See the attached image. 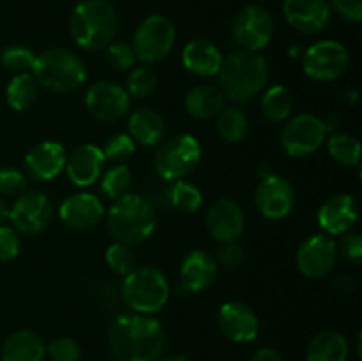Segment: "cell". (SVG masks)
I'll list each match as a JSON object with an SVG mask.
<instances>
[{"mask_svg": "<svg viewBox=\"0 0 362 361\" xmlns=\"http://www.w3.org/2000/svg\"><path fill=\"white\" fill-rule=\"evenodd\" d=\"M32 76L52 92H73L87 80V69L76 53L55 46L35 57Z\"/></svg>", "mask_w": 362, "mask_h": 361, "instance_id": "5b68a950", "label": "cell"}, {"mask_svg": "<svg viewBox=\"0 0 362 361\" xmlns=\"http://www.w3.org/2000/svg\"><path fill=\"white\" fill-rule=\"evenodd\" d=\"M336 13L345 20L359 23L362 20V0H331Z\"/></svg>", "mask_w": 362, "mask_h": 361, "instance_id": "f6af8a7d", "label": "cell"}, {"mask_svg": "<svg viewBox=\"0 0 362 361\" xmlns=\"http://www.w3.org/2000/svg\"><path fill=\"white\" fill-rule=\"evenodd\" d=\"M46 354L52 361H80L81 349L76 340L69 336H59L52 343H48Z\"/></svg>", "mask_w": 362, "mask_h": 361, "instance_id": "ab89813d", "label": "cell"}, {"mask_svg": "<svg viewBox=\"0 0 362 361\" xmlns=\"http://www.w3.org/2000/svg\"><path fill=\"white\" fill-rule=\"evenodd\" d=\"M105 260L113 271L122 276L129 275L136 268V257H134L131 246L129 244L119 243V241H115V243L106 248Z\"/></svg>", "mask_w": 362, "mask_h": 361, "instance_id": "8d00e7d4", "label": "cell"}, {"mask_svg": "<svg viewBox=\"0 0 362 361\" xmlns=\"http://www.w3.org/2000/svg\"><path fill=\"white\" fill-rule=\"evenodd\" d=\"M129 137L145 147H154L165 140L166 126L156 110L136 108L129 117Z\"/></svg>", "mask_w": 362, "mask_h": 361, "instance_id": "d4e9b609", "label": "cell"}, {"mask_svg": "<svg viewBox=\"0 0 362 361\" xmlns=\"http://www.w3.org/2000/svg\"><path fill=\"white\" fill-rule=\"evenodd\" d=\"M20 253V237L13 227L0 225V262H9Z\"/></svg>", "mask_w": 362, "mask_h": 361, "instance_id": "7bdbcfd3", "label": "cell"}, {"mask_svg": "<svg viewBox=\"0 0 362 361\" xmlns=\"http://www.w3.org/2000/svg\"><path fill=\"white\" fill-rule=\"evenodd\" d=\"M52 202L41 191H28L20 195L11 205L9 222L16 230L27 236L42 232L52 223Z\"/></svg>", "mask_w": 362, "mask_h": 361, "instance_id": "5bb4252c", "label": "cell"}, {"mask_svg": "<svg viewBox=\"0 0 362 361\" xmlns=\"http://www.w3.org/2000/svg\"><path fill=\"white\" fill-rule=\"evenodd\" d=\"M105 159L113 163L124 161L134 154V140L127 133L113 134L106 140L105 147H101Z\"/></svg>", "mask_w": 362, "mask_h": 361, "instance_id": "f35d334b", "label": "cell"}, {"mask_svg": "<svg viewBox=\"0 0 362 361\" xmlns=\"http://www.w3.org/2000/svg\"><path fill=\"white\" fill-rule=\"evenodd\" d=\"M285 122L281 131V147L292 158H306L313 154L327 138L325 122L313 113H299Z\"/></svg>", "mask_w": 362, "mask_h": 361, "instance_id": "9c48e42d", "label": "cell"}, {"mask_svg": "<svg viewBox=\"0 0 362 361\" xmlns=\"http://www.w3.org/2000/svg\"><path fill=\"white\" fill-rule=\"evenodd\" d=\"M349 342L338 331H322L311 338L306 349V361H346Z\"/></svg>", "mask_w": 362, "mask_h": 361, "instance_id": "83f0119b", "label": "cell"}, {"mask_svg": "<svg viewBox=\"0 0 362 361\" xmlns=\"http://www.w3.org/2000/svg\"><path fill=\"white\" fill-rule=\"evenodd\" d=\"M219 329L223 335L235 343H250L260 333V321L250 304L243 301H226L219 308Z\"/></svg>", "mask_w": 362, "mask_h": 361, "instance_id": "2e32d148", "label": "cell"}, {"mask_svg": "<svg viewBox=\"0 0 362 361\" xmlns=\"http://www.w3.org/2000/svg\"><path fill=\"white\" fill-rule=\"evenodd\" d=\"M35 57L37 55L30 48H25V46H9L0 55V62L11 73L25 74L32 73Z\"/></svg>", "mask_w": 362, "mask_h": 361, "instance_id": "d590c367", "label": "cell"}, {"mask_svg": "<svg viewBox=\"0 0 362 361\" xmlns=\"http://www.w3.org/2000/svg\"><path fill=\"white\" fill-rule=\"evenodd\" d=\"M119 28L115 7L108 0H81L69 18L74 42L88 52L105 50Z\"/></svg>", "mask_w": 362, "mask_h": 361, "instance_id": "277c9868", "label": "cell"}, {"mask_svg": "<svg viewBox=\"0 0 362 361\" xmlns=\"http://www.w3.org/2000/svg\"><path fill=\"white\" fill-rule=\"evenodd\" d=\"M39 85L30 73L14 74L6 88V101L14 112H25L37 101Z\"/></svg>", "mask_w": 362, "mask_h": 361, "instance_id": "f546056e", "label": "cell"}, {"mask_svg": "<svg viewBox=\"0 0 362 361\" xmlns=\"http://www.w3.org/2000/svg\"><path fill=\"white\" fill-rule=\"evenodd\" d=\"M255 205L267 219H281L292 212L296 205V190L292 183L281 176L262 177L255 191Z\"/></svg>", "mask_w": 362, "mask_h": 361, "instance_id": "9a60e30c", "label": "cell"}, {"mask_svg": "<svg viewBox=\"0 0 362 361\" xmlns=\"http://www.w3.org/2000/svg\"><path fill=\"white\" fill-rule=\"evenodd\" d=\"M85 106L99 122H117L129 112L131 98L122 85L99 80L88 87L85 94Z\"/></svg>", "mask_w": 362, "mask_h": 361, "instance_id": "7c38bea8", "label": "cell"}, {"mask_svg": "<svg viewBox=\"0 0 362 361\" xmlns=\"http://www.w3.org/2000/svg\"><path fill=\"white\" fill-rule=\"evenodd\" d=\"M175 45V27L163 14H151L138 25L133 38L136 60L154 64L170 55Z\"/></svg>", "mask_w": 362, "mask_h": 361, "instance_id": "ba28073f", "label": "cell"}, {"mask_svg": "<svg viewBox=\"0 0 362 361\" xmlns=\"http://www.w3.org/2000/svg\"><path fill=\"white\" fill-rule=\"evenodd\" d=\"M66 149L59 142L46 140L34 145L25 156V170L32 179L52 180L64 172Z\"/></svg>", "mask_w": 362, "mask_h": 361, "instance_id": "44dd1931", "label": "cell"}, {"mask_svg": "<svg viewBox=\"0 0 362 361\" xmlns=\"http://www.w3.org/2000/svg\"><path fill=\"white\" fill-rule=\"evenodd\" d=\"M27 190V177L23 172L13 166H2L0 168V193L9 195H20Z\"/></svg>", "mask_w": 362, "mask_h": 361, "instance_id": "60d3db41", "label": "cell"}, {"mask_svg": "<svg viewBox=\"0 0 362 361\" xmlns=\"http://www.w3.org/2000/svg\"><path fill=\"white\" fill-rule=\"evenodd\" d=\"M331 287L339 296H346V294H352L354 289H356V280L350 275H338L332 278Z\"/></svg>", "mask_w": 362, "mask_h": 361, "instance_id": "bcb514c9", "label": "cell"}, {"mask_svg": "<svg viewBox=\"0 0 362 361\" xmlns=\"http://www.w3.org/2000/svg\"><path fill=\"white\" fill-rule=\"evenodd\" d=\"M106 62L117 71H127L133 69L134 64H136V55H134L133 46L127 45V42L117 41V42H110L106 46Z\"/></svg>", "mask_w": 362, "mask_h": 361, "instance_id": "74e56055", "label": "cell"}, {"mask_svg": "<svg viewBox=\"0 0 362 361\" xmlns=\"http://www.w3.org/2000/svg\"><path fill=\"white\" fill-rule=\"evenodd\" d=\"M168 200L173 209L182 212H194L204 204V195L194 184L186 180H173L168 191Z\"/></svg>", "mask_w": 362, "mask_h": 361, "instance_id": "d6a6232c", "label": "cell"}, {"mask_svg": "<svg viewBox=\"0 0 362 361\" xmlns=\"http://www.w3.org/2000/svg\"><path fill=\"white\" fill-rule=\"evenodd\" d=\"M221 62L223 55L219 48L207 39H193L182 50V66L194 76H216Z\"/></svg>", "mask_w": 362, "mask_h": 361, "instance_id": "cb8c5ba5", "label": "cell"}, {"mask_svg": "<svg viewBox=\"0 0 362 361\" xmlns=\"http://www.w3.org/2000/svg\"><path fill=\"white\" fill-rule=\"evenodd\" d=\"M106 216L112 237L124 244H140L154 234L156 211L152 202L140 193H126L117 198Z\"/></svg>", "mask_w": 362, "mask_h": 361, "instance_id": "3957f363", "label": "cell"}, {"mask_svg": "<svg viewBox=\"0 0 362 361\" xmlns=\"http://www.w3.org/2000/svg\"><path fill=\"white\" fill-rule=\"evenodd\" d=\"M218 262L204 250H193L180 265V287L186 292H202L214 283L218 276Z\"/></svg>", "mask_w": 362, "mask_h": 361, "instance_id": "603a6c76", "label": "cell"}, {"mask_svg": "<svg viewBox=\"0 0 362 361\" xmlns=\"http://www.w3.org/2000/svg\"><path fill=\"white\" fill-rule=\"evenodd\" d=\"M202 161V145L197 137L180 133L163 140L154 158L156 172L165 180H180L197 170Z\"/></svg>", "mask_w": 362, "mask_h": 361, "instance_id": "52a82bcc", "label": "cell"}, {"mask_svg": "<svg viewBox=\"0 0 362 361\" xmlns=\"http://www.w3.org/2000/svg\"><path fill=\"white\" fill-rule=\"evenodd\" d=\"M244 250L237 243H226L218 250V265H223L226 269H235L243 264Z\"/></svg>", "mask_w": 362, "mask_h": 361, "instance_id": "ee69618b", "label": "cell"}, {"mask_svg": "<svg viewBox=\"0 0 362 361\" xmlns=\"http://www.w3.org/2000/svg\"><path fill=\"white\" fill-rule=\"evenodd\" d=\"M216 131L228 144H239L250 131V119L244 110L237 106H225L216 117Z\"/></svg>", "mask_w": 362, "mask_h": 361, "instance_id": "4dcf8cb0", "label": "cell"}, {"mask_svg": "<svg viewBox=\"0 0 362 361\" xmlns=\"http://www.w3.org/2000/svg\"><path fill=\"white\" fill-rule=\"evenodd\" d=\"M317 219L325 236H343L359 219L357 200L349 193L332 195L318 209Z\"/></svg>", "mask_w": 362, "mask_h": 361, "instance_id": "ac0fdd59", "label": "cell"}, {"mask_svg": "<svg viewBox=\"0 0 362 361\" xmlns=\"http://www.w3.org/2000/svg\"><path fill=\"white\" fill-rule=\"evenodd\" d=\"M46 345L37 333L30 329H20L4 342L0 357L2 361H42Z\"/></svg>", "mask_w": 362, "mask_h": 361, "instance_id": "484cf974", "label": "cell"}, {"mask_svg": "<svg viewBox=\"0 0 362 361\" xmlns=\"http://www.w3.org/2000/svg\"><path fill=\"white\" fill-rule=\"evenodd\" d=\"M106 211L94 193H74L60 204L59 216L74 230H88L103 222Z\"/></svg>", "mask_w": 362, "mask_h": 361, "instance_id": "ffe728a7", "label": "cell"}, {"mask_svg": "<svg viewBox=\"0 0 362 361\" xmlns=\"http://www.w3.org/2000/svg\"><path fill=\"white\" fill-rule=\"evenodd\" d=\"M283 14L296 30L318 34L331 21V6L327 0H283Z\"/></svg>", "mask_w": 362, "mask_h": 361, "instance_id": "d6986e66", "label": "cell"}, {"mask_svg": "<svg viewBox=\"0 0 362 361\" xmlns=\"http://www.w3.org/2000/svg\"><path fill=\"white\" fill-rule=\"evenodd\" d=\"M156 87H158V76H156V73L151 67L138 66L131 69L126 87V92L129 94V98H147V96H151L156 91Z\"/></svg>", "mask_w": 362, "mask_h": 361, "instance_id": "e575fe53", "label": "cell"}, {"mask_svg": "<svg viewBox=\"0 0 362 361\" xmlns=\"http://www.w3.org/2000/svg\"><path fill=\"white\" fill-rule=\"evenodd\" d=\"M232 34L240 50L260 52L274 35V20L264 7L246 6L233 18Z\"/></svg>", "mask_w": 362, "mask_h": 361, "instance_id": "8fae6325", "label": "cell"}, {"mask_svg": "<svg viewBox=\"0 0 362 361\" xmlns=\"http://www.w3.org/2000/svg\"><path fill=\"white\" fill-rule=\"evenodd\" d=\"M122 297L134 314H156L168 303V278L158 268H151V265L134 268L124 278Z\"/></svg>", "mask_w": 362, "mask_h": 361, "instance_id": "8992f818", "label": "cell"}, {"mask_svg": "<svg viewBox=\"0 0 362 361\" xmlns=\"http://www.w3.org/2000/svg\"><path fill=\"white\" fill-rule=\"evenodd\" d=\"M156 361H187L186 356H168V357H159Z\"/></svg>", "mask_w": 362, "mask_h": 361, "instance_id": "681fc988", "label": "cell"}, {"mask_svg": "<svg viewBox=\"0 0 362 361\" xmlns=\"http://www.w3.org/2000/svg\"><path fill=\"white\" fill-rule=\"evenodd\" d=\"M250 361H283L281 354L276 349H271V347H262L257 353L251 356Z\"/></svg>", "mask_w": 362, "mask_h": 361, "instance_id": "7dc6e473", "label": "cell"}, {"mask_svg": "<svg viewBox=\"0 0 362 361\" xmlns=\"http://www.w3.org/2000/svg\"><path fill=\"white\" fill-rule=\"evenodd\" d=\"M329 156L341 166H357L361 161V142L349 133H334L327 140Z\"/></svg>", "mask_w": 362, "mask_h": 361, "instance_id": "1f68e13d", "label": "cell"}, {"mask_svg": "<svg viewBox=\"0 0 362 361\" xmlns=\"http://www.w3.org/2000/svg\"><path fill=\"white\" fill-rule=\"evenodd\" d=\"M108 343L115 361H156L165 350L166 335L152 315H120L110 328Z\"/></svg>", "mask_w": 362, "mask_h": 361, "instance_id": "6da1fadb", "label": "cell"}, {"mask_svg": "<svg viewBox=\"0 0 362 361\" xmlns=\"http://www.w3.org/2000/svg\"><path fill=\"white\" fill-rule=\"evenodd\" d=\"M105 161L106 159L101 147L92 144H83L67 156L64 170H66L67 177H69V180L74 186L87 188L92 186L95 180H99Z\"/></svg>", "mask_w": 362, "mask_h": 361, "instance_id": "7402d4cb", "label": "cell"}, {"mask_svg": "<svg viewBox=\"0 0 362 361\" xmlns=\"http://www.w3.org/2000/svg\"><path fill=\"white\" fill-rule=\"evenodd\" d=\"M218 85L226 99L233 103H246L260 94L269 80V66L258 52L237 50L223 57L218 71Z\"/></svg>", "mask_w": 362, "mask_h": 361, "instance_id": "7a4b0ae2", "label": "cell"}, {"mask_svg": "<svg viewBox=\"0 0 362 361\" xmlns=\"http://www.w3.org/2000/svg\"><path fill=\"white\" fill-rule=\"evenodd\" d=\"M184 106L191 117L207 120L219 115V112L226 106V98L218 87L197 85L191 91H187L186 98H184Z\"/></svg>", "mask_w": 362, "mask_h": 361, "instance_id": "4316f807", "label": "cell"}, {"mask_svg": "<svg viewBox=\"0 0 362 361\" xmlns=\"http://www.w3.org/2000/svg\"><path fill=\"white\" fill-rule=\"evenodd\" d=\"M262 115L271 124L285 122L290 119L293 110L292 92L285 85H272L262 96Z\"/></svg>", "mask_w": 362, "mask_h": 361, "instance_id": "f1b7e54d", "label": "cell"}, {"mask_svg": "<svg viewBox=\"0 0 362 361\" xmlns=\"http://www.w3.org/2000/svg\"><path fill=\"white\" fill-rule=\"evenodd\" d=\"M349 52L338 41H318L303 52V69L315 81H332L346 73Z\"/></svg>", "mask_w": 362, "mask_h": 361, "instance_id": "30bf717a", "label": "cell"}, {"mask_svg": "<svg viewBox=\"0 0 362 361\" xmlns=\"http://www.w3.org/2000/svg\"><path fill=\"white\" fill-rule=\"evenodd\" d=\"M131 186V172L127 166L115 165L101 177V193L108 197L110 200H117L122 195L129 193Z\"/></svg>", "mask_w": 362, "mask_h": 361, "instance_id": "836d02e7", "label": "cell"}, {"mask_svg": "<svg viewBox=\"0 0 362 361\" xmlns=\"http://www.w3.org/2000/svg\"><path fill=\"white\" fill-rule=\"evenodd\" d=\"M338 258L334 239L325 234H313L300 243L296 253L300 275L310 280H320L331 275Z\"/></svg>", "mask_w": 362, "mask_h": 361, "instance_id": "4fadbf2b", "label": "cell"}, {"mask_svg": "<svg viewBox=\"0 0 362 361\" xmlns=\"http://www.w3.org/2000/svg\"><path fill=\"white\" fill-rule=\"evenodd\" d=\"M9 214H11L9 204H7L4 198H0V225H4V223L9 219Z\"/></svg>", "mask_w": 362, "mask_h": 361, "instance_id": "c3c4849f", "label": "cell"}, {"mask_svg": "<svg viewBox=\"0 0 362 361\" xmlns=\"http://www.w3.org/2000/svg\"><path fill=\"white\" fill-rule=\"evenodd\" d=\"M339 253L343 255L345 260H349L352 265H361L362 262V237L357 232L343 234L339 244H336Z\"/></svg>", "mask_w": 362, "mask_h": 361, "instance_id": "b9f144b4", "label": "cell"}, {"mask_svg": "<svg viewBox=\"0 0 362 361\" xmlns=\"http://www.w3.org/2000/svg\"><path fill=\"white\" fill-rule=\"evenodd\" d=\"M205 227L218 243H237L244 232V212L232 198H219L209 207Z\"/></svg>", "mask_w": 362, "mask_h": 361, "instance_id": "e0dca14e", "label": "cell"}]
</instances>
